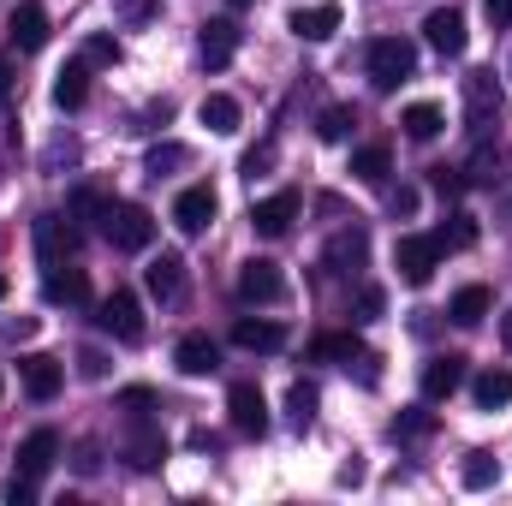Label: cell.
<instances>
[{
	"mask_svg": "<svg viewBox=\"0 0 512 506\" xmlns=\"http://www.w3.org/2000/svg\"><path fill=\"white\" fill-rule=\"evenodd\" d=\"M364 66H370V84L387 96V90H399L405 78H417V48H411L405 36H376L370 54H364Z\"/></svg>",
	"mask_w": 512,
	"mask_h": 506,
	"instance_id": "obj_1",
	"label": "cell"
},
{
	"mask_svg": "<svg viewBox=\"0 0 512 506\" xmlns=\"http://www.w3.org/2000/svg\"><path fill=\"white\" fill-rule=\"evenodd\" d=\"M102 233H108L114 251H149V245H155V215H149L143 203H108Z\"/></svg>",
	"mask_w": 512,
	"mask_h": 506,
	"instance_id": "obj_2",
	"label": "cell"
},
{
	"mask_svg": "<svg viewBox=\"0 0 512 506\" xmlns=\"http://www.w3.org/2000/svg\"><path fill=\"white\" fill-rule=\"evenodd\" d=\"M441 256H447V245H441L435 233H405V239L393 245V268H399L405 286H429L435 268H441Z\"/></svg>",
	"mask_w": 512,
	"mask_h": 506,
	"instance_id": "obj_3",
	"label": "cell"
},
{
	"mask_svg": "<svg viewBox=\"0 0 512 506\" xmlns=\"http://www.w3.org/2000/svg\"><path fill=\"white\" fill-rule=\"evenodd\" d=\"M96 322H102V334H114L120 346H137V340H143V304H137V292H131V286H114V292L96 304Z\"/></svg>",
	"mask_w": 512,
	"mask_h": 506,
	"instance_id": "obj_4",
	"label": "cell"
},
{
	"mask_svg": "<svg viewBox=\"0 0 512 506\" xmlns=\"http://www.w3.org/2000/svg\"><path fill=\"white\" fill-rule=\"evenodd\" d=\"M465 120L477 137H489V126L501 120V84L495 72H465Z\"/></svg>",
	"mask_w": 512,
	"mask_h": 506,
	"instance_id": "obj_5",
	"label": "cell"
},
{
	"mask_svg": "<svg viewBox=\"0 0 512 506\" xmlns=\"http://www.w3.org/2000/svg\"><path fill=\"white\" fill-rule=\"evenodd\" d=\"M298 209H304V197H298V191H274V197L251 203L256 239H286V233H292V221H298Z\"/></svg>",
	"mask_w": 512,
	"mask_h": 506,
	"instance_id": "obj_6",
	"label": "cell"
},
{
	"mask_svg": "<svg viewBox=\"0 0 512 506\" xmlns=\"http://www.w3.org/2000/svg\"><path fill=\"white\" fill-rule=\"evenodd\" d=\"M227 411H233V429H239V435H251V441L268 435V399H262L256 381H233V387H227Z\"/></svg>",
	"mask_w": 512,
	"mask_h": 506,
	"instance_id": "obj_7",
	"label": "cell"
},
{
	"mask_svg": "<svg viewBox=\"0 0 512 506\" xmlns=\"http://www.w3.org/2000/svg\"><path fill=\"white\" fill-rule=\"evenodd\" d=\"M423 42H429L435 54L459 60V54H465V42H471V30H465V12H459V6H435V12L423 18Z\"/></svg>",
	"mask_w": 512,
	"mask_h": 506,
	"instance_id": "obj_8",
	"label": "cell"
},
{
	"mask_svg": "<svg viewBox=\"0 0 512 506\" xmlns=\"http://www.w3.org/2000/svg\"><path fill=\"white\" fill-rule=\"evenodd\" d=\"M215 209H221V203H215V191H209V185H185V191L173 197V227H179L185 239H197V233H209V227H215Z\"/></svg>",
	"mask_w": 512,
	"mask_h": 506,
	"instance_id": "obj_9",
	"label": "cell"
},
{
	"mask_svg": "<svg viewBox=\"0 0 512 506\" xmlns=\"http://www.w3.org/2000/svg\"><path fill=\"white\" fill-rule=\"evenodd\" d=\"M239 298H245V304H280V298H286V274H280V262L251 256V262L239 268Z\"/></svg>",
	"mask_w": 512,
	"mask_h": 506,
	"instance_id": "obj_10",
	"label": "cell"
},
{
	"mask_svg": "<svg viewBox=\"0 0 512 506\" xmlns=\"http://www.w3.org/2000/svg\"><path fill=\"white\" fill-rule=\"evenodd\" d=\"M197 54H203L209 72H227L233 54H239V24H233V18H209L203 36H197Z\"/></svg>",
	"mask_w": 512,
	"mask_h": 506,
	"instance_id": "obj_11",
	"label": "cell"
},
{
	"mask_svg": "<svg viewBox=\"0 0 512 506\" xmlns=\"http://www.w3.org/2000/svg\"><path fill=\"white\" fill-rule=\"evenodd\" d=\"M126 465L131 471H155L161 459H167V441H161V429L149 423V417H126Z\"/></svg>",
	"mask_w": 512,
	"mask_h": 506,
	"instance_id": "obj_12",
	"label": "cell"
},
{
	"mask_svg": "<svg viewBox=\"0 0 512 506\" xmlns=\"http://www.w3.org/2000/svg\"><path fill=\"white\" fill-rule=\"evenodd\" d=\"M72 251H78V227H66V215H36V256H42V268L66 262Z\"/></svg>",
	"mask_w": 512,
	"mask_h": 506,
	"instance_id": "obj_13",
	"label": "cell"
},
{
	"mask_svg": "<svg viewBox=\"0 0 512 506\" xmlns=\"http://www.w3.org/2000/svg\"><path fill=\"white\" fill-rule=\"evenodd\" d=\"M465 376H471V370H465V358H459V352L429 358V364H423V399H429V405H435V399H453V393L465 387Z\"/></svg>",
	"mask_w": 512,
	"mask_h": 506,
	"instance_id": "obj_14",
	"label": "cell"
},
{
	"mask_svg": "<svg viewBox=\"0 0 512 506\" xmlns=\"http://www.w3.org/2000/svg\"><path fill=\"white\" fill-rule=\"evenodd\" d=\"M18 381H24V393H30V399H54V393L66 387V370H60V358L30 352V358H18Z\"/></svg>",
	"mask_w": 512,
	"mask_h": 506,
	"instance_id": "obj_15",
	"label": "cell"
},
{
	"mask_svg": "<svg viewBox=\"0 0 512 506\" xmlns=\"http://www.w3.org/2000/svg\"><path fill=\"white\" fill-rule=\"evenodd\" d=\"M42 298H48V304H72V310H84V304H90V274L54 262V268L42 274Z\"/></svg>",
	"mask_w": 512,
	"mask_h": 506,
	"instance_id": "obj_16",
	"label": "cell"
},
{
	"mask_svg": "<svg viewBox=\"0 0 512 506\" xmlns=\"http://www.w3.org/2000/svg\"><path fill=\"white\" fill-rule=\"evenodd\" d=\"M173 364H179V376H215L221 370V346L209 340V334H185L179 346H173Z\"/></svg>",
	"mask_w": 512,
	"mask_h": 506,
	"instance_id": "obj_17",
	"label": "cell"
},
{
	"mask_svg": "<svg viewBox=\"0 0 512 506\" xmlns=\"http://www.w3.org/2000/svg\"><path fill=\"white\" fill-rule=\"evenodd\" d=\"M340 30V6L334 0H316V6H298L292 12V36L298 42H328Z\"/></svg>",
	"mask_w": 512,
	"mask_h": 506,
	"instance_id": "obj_18",
	"label": "cell"
},
{
	"mask_svg": "<svg viewBox=\"0 0 512 506\" xmlns=\"http://www.w3.org/2000/svg\"><path fill=\"white\" fill-rule=\"evenodd\" d=\"M6 36H12V48H24V54H36V48H48V12H42L36 0H24V6L12 12V24H6Z\"/></svg>",
	"mask_w": 512,
	"mask_h": 506,
	"instance_id": "obj_19",
	"label": "cell"
},
{
	"mask_svg": "<svg viewBox=\"0 0 512 506\" xmlns=\"http://www.w3.org/2000/svg\"><path fill=\"white\" fill-rule=\"evenodd\" d=\"M364 262H370V233L364 227H346V233L328 239V268L334 274H358Z\"/></svg>",
	"mask_w": 512,
	"mask_h": 506,
	"instance_id": "obj_20",
	"label": "cell"
},
{
	"mask_svg": "<svg viewBox=\"0 0 512 506\" xmlns=\"http://www.w3.org/2000/svg\"><path fill=\"white\" fill-rule=\"evenodd\" d=\"M143 286H149V298H161V304H173L179 298V286H185V256L161 251L149 268H143Z\"/></svg>",
	"mask_w": 512,
	"mask_h": 506,
	"instance_id": "obj_21",
	"label": "cell"
},
{
	"mask_svg": "<svg viewBox=\"0 0 512 506\" xmlns=\"http://www.w3.org/2000/svg\"><path fill=\"white\" fill-rule=\"evenodd\" d=\"M54 459H60V435H54V429H36V435L18 441V471H24V477H48Z\"/></svg>",
	"mask_w": 512,
	"mask_h": 506,
	"instance_id": "obj_22",
	"label": "cell"
},
{
	"mask_svg": "<svg viewBox=\"0 0 512 506\" xmlns=\"http://www.w3.org/2000/svg\"><path fill=\"white\" fill-rule=\"evenodd\" d=\"M233 346H245V352H280V346H286V328H280V322L239 316V322H233Z\"/></svg>",
	"mask_w": 512,
	"mask_h": 506,
	"instance_id": "obj_23",
	"label": "cell"
},
{
	"mask_svg": "<svg viewBox=\"0 0 512 506\" xmlns=\"http://www.w3.org/2000/svg\"><path fill=\"white\" fill-rule=\"evenodd\" d=\"M471 399H477L483 411H501V405H512V370H507V364H489L483 376L471 381Z\"/></svg>",
	"mask_w": 512,
	"mask_h": 506,
	"instance_id": "obj_24",
	"label": "cell"
},
{
	"mask_svg": "<svg viewBox=\"0 0 512 506\" xmlns=\"http://www.w3.org/2000/svg\"><path fill=\"white\" fill-rule=\"evenodd\" d=\"M459 173H465V185H501L507 179V149L501 143H477L471 167H459Z\"/></svg>",
	"mask_w": 512,
	"mask_h": 506,
	"instance_id": "obj_25",
	"label": "cell"
},
{
	"mask_svg": "<svg viewBox=\"0 0 512 506\" xmlns=\"http://www.w3.org/2000/svg\"><path fill=\"white\" fill-rule=\"evenodd\" d=\"M197 120H203V126L215 131V137H233L245 114H239V102H233L227 90H215V96H203V108H197Z\"/></svg>",
	"mask_w": 512,
	"mask_h": 506,
	"instance_id": "obj_26",
	"label": "cell"
},
{
	"mask_svg": "<svg viewBox=\"0 0 512 506\" xmlns=\"http://www.w3.org/2000/svg\"><path fill=\"white\" fill-rule=\"evenodd\" d=\"M84 96H90V66H84V60H72V66L54 78V108H60V114H72V108H84Z\"/></svg>",
	"mask_w": 512,
	"mask_h": 506,
	"instance_id": "obj_27",
	"label": "cell"
},
{
	"mask_svg": "<svg viewBox=\"0 0 512 506\" xmlns=\"http://www.w3.org/2000/svg\"><path fill=\"white\" fill-rule=\"evenodd\" d=\"M399 126H405V137H411V143H429V137H441L447 114H441L435 102H411V108L399 114Z\"/></svg>",
	"mask_w": 512,
	"mask_h": 506,
	"instance_id": "obj_28",
	"label": "cell"
},
{
	"mask_svg": "<svg viewBox=\"0 0 512 506\" xmlns=\"http://www.w3.org/2000/svg\"><path fill=\"white\" fill-rule=\"evenodd\" d=\"M387 173H393V149H387V143H364V149L352 155V179H364V185H387Z\"/></svg>",
	"mask_w": 512,
	"mask_h": 506,
	"instance_id": "obj_29",
	"label": "cell"
},
{
	"mask_svg": "<svg viewBox=\"0 0 512 506\" xmlns=\"http://www.w3.org/2000/svg\"><path fill=\"white\" fill-rule=\"evenodd\" d=\"M447 316H453L459 328H477V322L489 316V286H459L453 304H447Z\"/></svg>",
	"mask_w": 512,
	"mask_h": 506,
	"instance_id": "obj_30",
	"label": "cell"
},
{
	"mask_svg": "<svg viewBox=\"0 0 512 506\" xmlns=\"http://www.w3.org/2000/svg\"><path fill=\"white\" fill-rule=\"evenodd\" d=\"M364 346H358V334H316L310 340V358H322V364H352Z\"/></svg>",
	"mask_w": 512,
	"mask_h": 506,
	"instance_id": "obj_31",
	"label": "cell"
},
{
	"mask_svg": "<svg viewBox=\"0 0 512 506\" xmlns=\"http://www.w3.org/2000/svg\"><path fill=\"white\" fill-rule=\"evenodd\" d=\"M459 483H465V489H495V483H501V459H495V453H465Z\"/></svg>",
	"mask_w": 512,
	"mask_h": 506,
	"instance_id": "obj_32",
	"label": "cell"
},
{
	"mask_svg": "<svg viewBox=\"0 0 512 506\" xmlns=\"http://www.w3.org/2000/svg\"><path fill=\"white\" fill-rule=\"evenodd\" d=\"M185 161H191V149H185V143H155V149L143 155V173H149V179H167V173H179Z\"/></svg>",
	"mask_w": 512,
	"mask_h": 506,
	"instance_id": "obj_33",
	"label": "cell"
},
{
	"mask_svg": "<svg viewBox=\"0 0 512 506\" xmlns=\"http://www.w3.org/2000/svg\"><path fill=\"white\" fill-rule=\"evenodd\" d=\"M316 405H322V399H316L310 381H292V387H286V417H292V429H310V423H316Z\"/></svg>",
	"mask_w": 512,
	"mask_h": 506,
	"instance_id": "obj_34",
	"label": "cell"
},
{
	"mask_svg": "<svg viewBox=\"0 0 512 506\" xmlns=\"http://www.w3.org/2000/svg\"><path fill=\"white\" fill-rule=\"evenodd\" d=\"M435 239H441L447 251H471V245H477V215H465V209H459V215H447V227H441Z\"/></svg>",
	"mask_w": 512,
	"mask_h": 506,
	"instance_id": "obj_35",
	"label": "cell"
},
{
	"mask_svg": "<svg viewBox=\"0 0 512 506\" xmlns=\"http://www.w3.org/2000/svg\"><path fill=\"white\" fill-rule=\"evenodd\" d=\"M423 435H435V411L411 405V411H399V417H393V441H423Z\"/></svg>",
	"mask_w": 512,
	"mask_h": 506,
	"instance_id": "obj_36",
	"label": "cell"
},
{
	"mask_svg": "<svg viewBox=\"0 0 512 506\" xmlns=\"http://www.w3.org/2000/svg\"><path fill=\"white\" fill-rule=\"evenodd\" d=\"M352 126H358L352 108H322V114H316V137H322V143H346Z\"/></svg>",
	"mask_w": 512,
	"mask_h": 506,
	"instance_id": "obj_37",
	"label": "cell"
},
{
	"mask_svg": "<svg viewBox=\"0 0 512 506\" xmlns=\"http://www.w3.org/2000/svg\"><path fill=\"white\" fill-rule=\"evenodd\" d=\"M78 60H84V66H120V42H114V36H84Z\"/></svg>",
	"mask_w": 512,
	"mask_h": 506,
	"instance_id": "obj_38",
	"label": "cell"
},
{
	"mask_svg": "<svg viewBox=\"0 0 512 506\" xmlns=\"http://www.w3.org/2000/svg\"><path fill=\"white\" fill-rule=\"evenodd\" d=\"M72 215H78V221H102V215H108V197H102L96 185H78V191H72Z\"/></svg>",
	"mask_w": 512,
	"mask_h": 506,
	"instance_id": "obj_39",
	"label": "cell"
},
{
	"mask_svg": "<svg viewBox=\"0 0 512 506\" xmlns=\"http://www.w3.org/2000/svg\"><path fill=\"white\" fill-rule=\"evenodd\" d=\"M126 417H149L155 411V387H120V399H114Z\"/></svg>",
	"mask_w": 512,
	"mask_h": 506,
	"instance_id": "obj_40",
	"label": "cell"
},
{
	"mask_svg": "<svg viewBox=\"0 0 512 506\" xmlns=\"http://www.w3.org/2000/svg\"><path fill=\"white\" fill-rule=\"evenodd\" d=\"M429 185H435L441 197H459V191H465V173H459V167H429Z\"/></svg>",
	"mask_w": 512,
	"mask_h": 506,
	"instance_id": "obj_41",
	"label": "cell"
},
{
	"mask_svg": "<svg viewBox=\"0 0 512 506\" xmlns=\"http://www.w3.org/2000/svg\"><path fill=\"white\" fill-rule=\"evenodd\" d=\"M382 286H358V322H376V316H382Z\"/></svg>",
	"mask_w": 512,
	"mask_h": 506,
	"instance_id": "obj_42",
	"label": "cell"
},
{
	"mask_svg": "<svg viewBox=\"0 0 512 506\" xmlns=\"http://www.w3.org/2000/svg\"><path fill=\"white\" fill-rule=\"evenodd\" d=\"M78 376H84V381H102V376H108V358H102L96 346H84V352H78Z\"/></svg>",
	"mask_w": 512,
	"mask_h": 506,
	"instance_id": "obj_43",
	"label": "cell"
},
{
	"mask_svg": "<svg viewBox=\"0 0 512 506\" xmlns=\"http://www.w3.org/2000/svg\"><path fill=\"white\" fill-rule=\"evenodd\" d=\"M6 501H12V506H30V501H36V477H24V471H18V477L6 483Z\"/></svg>",
	"mask_w": 512,
	"mask_h": 506,
	"instance_id": "obj_44",
	"label": "cell"
},
{
	"mask_svg": "<svg viewBox=\"0 0 512 506\" xmlns=\"http://www.w3.org/2000/svg\"><path fill=\"white\" fill-rule=\"evenodd\" d=\"M483 12H489L495 30H512V0H483Z\"/></svg>",
	"mask_w": 512,
	"mask_h": 506,
	"instance_id": "obj_45",
	"label": "cell"
},
{
	"mask_svg": "<svg viewBox=\"0 0 512 506\" xmlns=\"http://www.w3.org/2000/svg\"><path fill=\"white\" fill-rule=\"evenodd\" d=\"M387 203H393V215H417V185H399Z\"/></svg>",
	"mask_w": 512,
	"mask_h": 506,
	"instance_id": "obj_46",
	"label": "cell"
},
{
	"mask_svg": "<svg viewBox=\"0 0 512 506\" xmlns=\"http://www.w3.org/2000/svg\"><path fill=\"white\" fill-rule=\"evenodd\" d=\"M0 334H6V340H30V334H36V316H18V322H0Z\"/></svg>",
	"mask_w": 512,
	"mask_h": 506,
	"instance_id": "obj_47",
	"label": "cell"
},
{
	"mask_svg": "<svg viewBox=\"0 0 512 506\" xmlns=\"http://www.w3.org/2000/svg\"><path fill=\"white\" fill-rule=\"evenodd\" d=\"M268 161H274V143H262V149H251V155H245V173H262V167H268Z\"/></svg>",
	"mask_w": 512,
	"mask_h": 506,
	"instance_id": "obj_48",
	"label": "cell"
},
{
	"mask_svg": "<svg viewBox=\"0 0 512 506\" xmlns=\"http://www.w3.org/2000/svg\"><path fill=\"white\" fill-rule=\"evenodd\" d=\"M6 96H12V66L0 60V102H6Z\"/></svg>",
	"mask_w": 512,
	"mask_h": 506,
	"instance_id": "obj_49",
	"label": "cell"
},
{
	"mask_svg": "<svg viewBox=\"0 0 512 506\" xmlns=\"http://www.w3.org/2000/svg\"><path fill=\"white\" fill-rule=\"evenodd\" d=\"M501 334H507V346H512V310H507V322H501Z\"/></svg>",
	"mask_w": 512,
	"mask_h": 506,
	"instance_id": "obj_50",
	"label": "cell"
},
{
	"mask_svg": "<svg viewBox=\"0 0 512 506\" xmlns=\"http://www.w3.org/2000/svg\"><path fill=\"white\" fill-rule=\"evenodd\" d=\"M6 292H12V280H6V274H0V298H6Z\"/></svg>",
	"mask_w": 512,
	"mask_h": 506,
	"instance_id": "obj_51",
	"label": "cell"
},
{
	"mask_svg": "<svg viewBox=\"0 0 512 506\" xmlns=\"http://www.w3.org/2000/svg\"><path fill=\"white\" fill-rule=\"evenodd\" d=\"M227 6H251V0H227Z\"/></svg>",
	"mask_w": 512,
	"mask_h": 506,
	"instance_id": "obj_52",
	"label": "cell"
}]
</instances>
